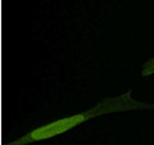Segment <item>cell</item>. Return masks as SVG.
<instances>
[{"label": "cell", "instance_id": "6da1fadb", "mask_svg": "<svg viewBox=\"0 0 154 145\" xmlns=\"http://www.w3.org/2000/svg\"><path fill=\"white\" fill-rule=\"evenodd\" d=\"M131 110H152V112H154V103H146V101H139L134 99L132 90H128L118 96H105L104 99L98 101L94 107H91L88 110H84V112L72 116H67L64 118L38 126L33 128L32 131L25 134L23 136L5 145H30L46 139L55 137L58 135L66 134L67 131H69V130L80 126V125L85 123L86 121L93 119L95 117L112 113L131 112Z\"/></svg>", "mask_w": 154, "mask_h": 145}, {"label": "cell", "instance_id": "7a4b0ae2", "mask_svg": "<svg viewBox=\"0 0 154 145\" xmlns=\"http://www.w3.org/2000/svg\"><path fill=\"white\" fill-rule=\"evenodd\" d=\"M140 75L143 77H149V76L154 75V57L150 58V59L146 60L145 63L143 64L141 71H140Z\"/></svg>", "mask_w": 154, "mask_h": 145}]
</instances>
